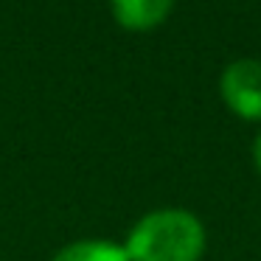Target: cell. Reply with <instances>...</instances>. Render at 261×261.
I'll list each match as a JSON object with an SVG mask.
<instances>
[{
    "instance_id": "6da1fadb",
    "label": "cell",
    "mask_w": 261,
    "mask_h": 261,
    "mask_svg": "<svg viewBox=\"0 0 261 261\" xmlns=\"http://www.w3.org/2000/svg\"><path fill=\"white\" fill-rule=\"evenodd\" d=\"M124 250L129 261H199L205 230L188 211H154L132 227Z\"/></svg>"
},
{
    "instance_id": "7a4b0ae2",
    "label": "cell",
    "mask_w": 261,
    "mask_h": 261,
    "mask_svg": "<svg viewBox=\"0 0 261 261\" xmlns=\"http://www.w3.org/2000/svg\"><path fill=\"white\" fill-rule=\"evenodd\" d=\"M222 98L236 115L261 121V62L239 59L222 73Z\"/></svg>"
},
{
    "instance_id": "3957f363",
    "label": "cell",
    "mask_w": 261,
    "mask_h": 261,
    "mask_svg": "<svg viewBox=\"0 0 261 261\" xmlns=\"http://www.w3.org/2000/svg\"><path fill=\"white\" fill-rule=\"evenodd\" d=\"M174 0H113V14L124 29L146 31L169 17Z\"/></svg>"
},
{
    "instance_id": "277c9868",
    "label": "cell",
    "mask_w": 261,
    "mask_h": 261,
    "mask_svg": "<svg viewBox=\"0 0 261 261\" xmlns=\"http://www.w3.org/2000/svg\"><path fill=\"white\" fill-rule=\"evenodd\" d=\"M54 261H129V255L110 242H76L59 250Z\"/></svg>"
},
{
    "instance_id": "5b68a950",
    "label": "cell",
    "mask_w": 261,
    "mask_h": 261,
    "mask_svg": "<svg viewBox=\"0 0 261 261\" xmlns=\"http://www.w3.org/2000/svg\"><path fill=\"white\" fill-rule=\"evenodd\" d=\"M253 160H255V169H258V174H261V135L255 138V143H253Z\"/></svg>"
}]
</instances>
